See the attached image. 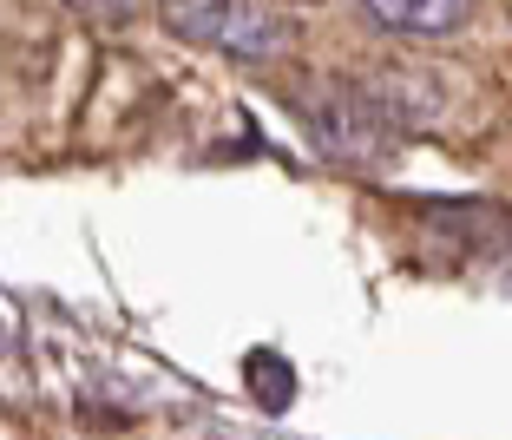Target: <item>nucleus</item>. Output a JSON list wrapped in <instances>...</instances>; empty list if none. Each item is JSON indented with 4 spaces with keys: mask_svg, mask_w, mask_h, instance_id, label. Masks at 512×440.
<instances>
[{
    "mask_svg": "<svg viewBox=\"0 0 512 440\" xmlns=\"http://www.w3.org/2000/svg\"><path fill=\"white\" fill-rule=\"evenodd\" d=\"M289 112L302 119V132L316 138L322 158L342 165H375L388 158V112L375 106V92L362 79H296L289 86Z\"/></svg>",
    "mask_w": 512,
    "mask_h": 440,
    "instance_id": "obj_1",
    "label": "nucleus"
},
{
    "mask_svg": "<svg viewBox=\"0 0 512 440\" xmlns=\"http://www.w3.org/2000/svg\"><path fill=\"white\" fill-rule=\"evenodd\" d=\"M165 27L184 46L230 60H283L296 46V20L270 0H165Z\"/></svg>",
    "mask_w": 512,
    "mask_h": 440,
    "instance_id": "obj_2",
    "label": "nucleus"
},
{
    "mask_svg": "<svg viewBox=\"0 0 512 440\" xmlns=\"http://www.w3.org/2000/svg\"><path fill=\"white\" fill-rule=\"evenodd\" d=\"M375 27H394V33H427V40H440V33L467 27L473 20V0H355Z\"/></svg>",
    "mask_w": 512,
    "mask_h": 440,
    "instance_id": "obj_3",
    "label": "nucleus"
},
{
    "mask_svg": "<svg viewBox=\"0 0 512 440\" xmlns=\"http://www.w3.org/2000/svg\"><path fill=\"white\" fill-rule=\"evenodd\" d=\"M250 381H256V401H270V408H283V401L296 395L283 355H250Z\"/></svg>",
    "mask_w": 512,
    "mask_h": 440,
    "instance_id": "obj_4",
    "label": "nucleus"
}]
</instances>
